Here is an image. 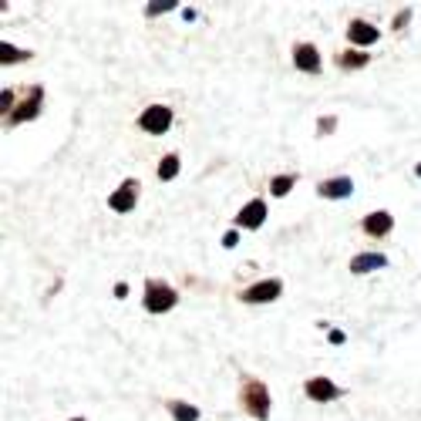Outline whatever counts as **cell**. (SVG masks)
Returning a JSON list of instances; mask_svg holds the SVG:
<instances>
[{"instance_id":"cell-1","label":"cell","mask_w":421,"mask_h":421,"mask_svg":"<svg viewBox=\"0 0 421 421\" xmlns=\"http://www.w3.org/2000/svg\"><path fill=\"white\" fill-rule=\"evenodd\" d=\"M176 290L169 287V283H158V280H152L149 287H145V310L149 314H165V310H172L176 307Z\"/></svg>"},{"instance_id":"cell-2","label":"cell","mask_w":421,"mask_h":421,"mask_svg":"<svg viewBox=\"0 0 421 421\" xmlns=\"http://www.w3.org/2000/svg\"><path fill=\"white\" fill-rule=\"evenodd\" d=\"M243 404H246V411H250L253 418L263 421L266 415H270V391H266V384L246 381V384H243Z\"/></svg>"},{"instance_id":"cell-3","label":"cell","mask_w":421,"mask_h":421,"mask_svg":"<svg viewBox=\"0 0 421 421\" xmlns=\"http://www.w3.org/2000/svg\"><path fill=\"white\" fill-rule=\"evenodd\" d=\"M138 125H142V129H145L149 135L169 132V129H172V111H169L165 105L145 108V111H142V118H138Z\"/></svg>"},{"instance_id":"cell-4","label":"cell","mask_w":421,"mask_h":421,"mask_svg":"<svg viewBox=\"0 0 421 421\" xmlns=\"http://www.w3.org/2000/svg\"><path fill=\"white\" fill-rule=\"evenodd\" d=\"M280 293H283V283H280V280H260V283H253L250 290H243L239 300H243V303H270V300H277Z\"/></svg>"},{"instance_id":"cell-5","label":"cell","mask_w":421,"mask_h":421,"mask_svg":"<svg viewBox=\"0 0 421 421\" xmlns=\"http://www.w3.org/2000/svg\"><path fill=\"white\" fill-rule=\"evenodd\" d=\"M266 219V203L263 199H250V206H243L236 216V226H243V230H260Z\"/></svg>"},{"instance_id":"cell-6","label":"cell","mask_w":421,"mask_h":421,"mask_svg":"<svg viewBox=\"0 0 421 421\" xmlns=\"http://www.w3.org/2000/svg\"><path fill=\"white\" fill-rule=\"evenodd\" d=\"M303 391H307V397H314V401H330V397L341 395V388H337L330 377H310V381L303 384Z\"/></svg>"},{"instance_id":"cell-7","label":"cell","mask_w":421,"mask_h":421,"mask_svg":"<svg viewBox=\"0 0 421 421\" xmlns=\"http://www.w3.org/2000/svg\"><path fill=\"white\" fill-rule=\"evenodd\" d=\"M293 61H297V68L307 71V75H317V71H320V54H317L314 44H297V48H293Z\"/></svg>"},{"instance_id":"cell-8","label":"cell","mask_w":421,"mask_h":421,"mask_svg":"<svg viewBox=\"0 0 421 421\" xmlns=\"http://www.w3.org/2000/svg\"><path fill=\"white\" fill-rule=\"evenodd\" d=\"M347 37H350V44L368 48V44H374V41L381 37V30H377L374 24H368V21H354V24L347 27Z\"/></svg>"},{"instance_id":"cell-9","label":"cell","mask_w":421,"mask_h":421,"mask_svg":"<svg viewBox=\"0 0 421 421\" xmlns=\"http://www.w3.org/2000/svg\"><path fill=\"white\" fill-rule=\"evenodd\" d=\"M317 192H320L324 199H347V196L354 192V183H350L347 176H341V179H327V183L317 185Z\"/></svg>"},{"instance_id":"cell-10","label":"cell","mask_w":421,"mask_h":421,"mask_svg":"<svg viewBox=\"0 0 421 421\" xmlns=\"http://www.w3.org/2000/svg\"><path fill=\"white\" fill-rule=\"evenodd\" d=\"M135 192H138V185H135V183H125L122 189H115V192H111L108 206H111L115 212H129V209H135Z\"/></svg>"},{"instance_id":"cell-11","label":"cell","mask_w":421,"mask_h":421,"mask_svg":"<svg viewBox=\"0 0 421 421\" xmlns=\"http://www.w3.org/2000/svg\"><path fill=\"white\" fill-rule=\"evenodd\" d=\"M391 226H395L391 212H371V216H364V233L368 236H388Z\"/></svg>"},{"instance_id":"cell-12","label":"cell","mask_w":421,"mask_h":421,"mask_svg":"<svg viewBox=\"0 0 421 421\" xmlns=\"http://www.w3.org/2000/svg\"><path fill=\"white\" fill-rule=\"evenodd\" d=\"M41 95H44V91H41V88H34V91L27 95V102H24V105L10 111V122L17 125V122H27V118H34V115L41 111Z\"/></svg>"},{"instance_id":"cell-13","label":"cell","mask_w":421,"mask_h":421,"mask_svg":"<svg viewBox=\"0 0 421 421\" xmlns=\"http://www.w3.org/2000/svg\"><path fill=\"white\" fill-rule=\"evenodd\" d=\"M381 266H388L384 253H361V256L350 260V270H354V273H371V270H381Z\"/></svg>"},{"instance_id":"cell-14","label":"cell","mask_w":421,"mask_h":421,"mask_svg":"<svg viewBox=\"0 0 421 421\" xmlns=\"http://www.w3.org/2000/svg\"><path fill=\"white\" fill-rule=\"evenodd\" d=\"M169 411L176 415V421H199V408L196 404H185V401H172Z\"/></svg>"},{"instance_id":"cell-15","label":"cell","mask_w":421,"mask_h":421,"mask_svg":"<svg viewBox=\"0 0 421 421\" xmlns=\"http://www.w3.org/2000/svg\"><path fill=\"white\" fill-rule=\"evenodd\" d=\"M179 176V156H165L162 162H158V179H176Z\"/></svg>"},{"instance_id":"cell-16","label":"cell","mask_w":421,"mask_h":421,"mask_svg":"<svg viewBox=\"0 0 421 421\" xmlns=\"http://www.w3.org/2000/svg\"><path fill=\"white\" fill-rule=\"evenodd\" d=\"M27 57H30V54H27V51H17V48H14V44H7V41L0 44V61H3V64H14V61H27Z\"/></svg>"},{"instance_id":"cell-17","label":"cell","mask_w":421,"mask_h":421,"mask_svg":"<svg viewBox=\"0 0 421 421\" xmlns=\"http://www.w3.org/2000/svg\"><path fill=\"white\" fill-rule=\"evenodd\" d=\"M293 183H297L293 176H277V179L270 183V192H273V196H287L290 189H293Z\"/></svg>"},{"instance_id":"cell-18","label":"cell","mask_w":421,"mask_h":421,"mask_svg":"<svg viewBox=\"0 0 421 421\" xmlns=\"http://www.w3.org/2000/svg\"><path fill=\"white\" fill-rule=\"evenodd\" d=\"M344 61V68H364L368 64V54H361V51H347L341 57Z\"/></svg>"},{"instance_id":"cell-19","label":"cell","mask_w":421,"mask_h":421,"mask_svg":"<svg viewBox=\"0 0 421 421\" xmlns=\"http://www.w3.org/2000/svg\"><path fill=\"white\" fill-rule=\"evenodd\" d=\"M172 7H176L172 0H169V3H149L145 14H149V17H158V14H165V10H172Z\"/></svg>"},{"instance_id":"cell-20","label":"cell","mask_w":421,"mask_h":421,"mask_svg":"<svg viewBox=\"0 0 421 421\" xmlns=\"http://www.w3.org/2000/svg\"><path fill=\"white\" fill-rule=\"evenodd\" d=\"M408 21H411V10H401V14L395 17V30H401V27L408 24Z\"/></svg>"},{"instance_id":"cell-21","label":"cell","mask_w":421,"mask_h":421,"mask_svg":"<svg viewBox=\"0 0 421 421\" xmlns=\"http://www.w3.org/2000/svg\"><path fill=\"white\" fill-rule=\"evenodd\" d=\"M334 129H337V122H334V118H320V135L334 132Z\"/></svg>"},{"instance_id":"cell-22","label":"cell","mask_w":421,"mask_h":421,"mask_svg":"<svg viewBox=\"0 0 421 421\" xmlns=\"http://www.w3.org/2000/svg\"><path fill=\"white\" fill-rule=\"evenodd\" d=\"M0 105H3V115H7V108L14 105V91H3V95H0Z\"/></svg>"},{"instance_id":"cell-23","label":"cell","mask_w":421,"mask_h":421,"mask_svg":"<svg viewBox=\"0 0 421 421\" xmlns=\"http://www.w3.org/2000/svg\"><path fill=\"white\" fill-rule=\"evenodd\" d=\"M236 233H226V236H223V243H226V246H236Z\"/></svg>"},{"instance_id":"cell-24","label":"cell","mask_w":421,"mask_h":421,"mask_svg":"<svg viewBox=\"0 0 421 421\" xmlns=\"http://www.w3.org/2000/svg\"><path fill=\"white\" fill-rule=\"evenodd\" d=\"M415 172H418V176H421V165H418V169H415Z\"/></svg>"},{"instance_id":"cell-25","label":"cell","mask_w":421,"mask_h":421,"mask_svg":"<svg viewBox=\"0 0 421 421\" xmlns=\"http://www.w3.org/2000/svg\"><path fill=\"white\" fill-rule=\"evenodd\" d=\"M75 421H84V418H75Z\"/></svg>"}]
</instances>
